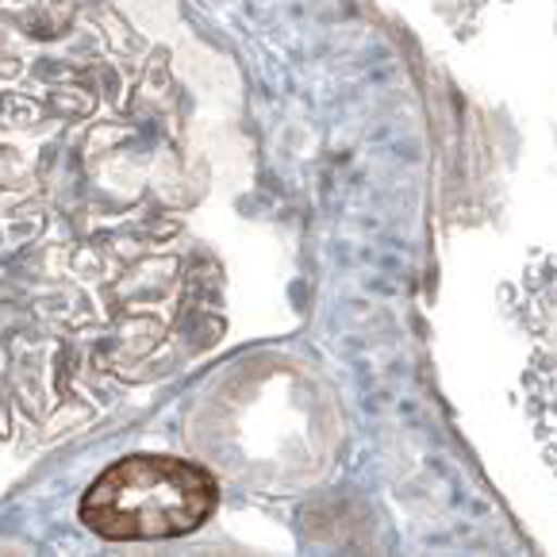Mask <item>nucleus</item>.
<instances>
[{
	"label": "nucleus",
	"instance_id": "f257e3e1",
	"mask_svg": "<svg viewBox=\"0 0 557 557\" xmlns=\"http://www.w3.org/2000/svg\"><path fill=\"white\" fill-rule=\"evenodd\" d=\"M220 504L197 461L135 454L112 461L82 496V523L112 542H158L197 531Z\"/></svg>",
	"mask_w": 557,
	"mask_h": 557
}]
</instances>
